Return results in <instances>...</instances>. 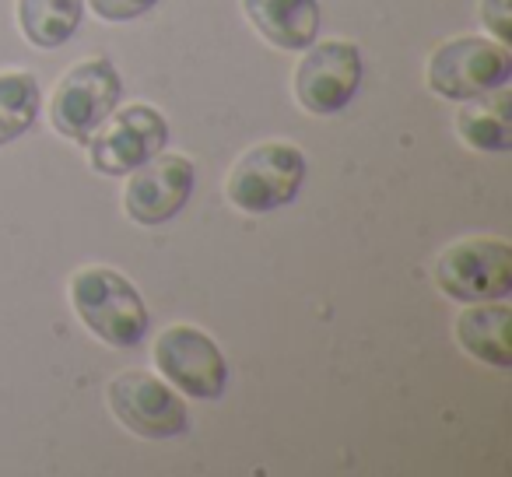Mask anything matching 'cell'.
Instances as JSON below:
<instances>
[{"mask_svg": "<svg viewBox=\"0 0 512 477\" xmlns=\"http://www.w3.org/2000/svg\"><path fill=\"white\" fill-rule=\"evenodd\" d=\"M71 302L78 320L113 348H137L148 337V306L123 274L109 267H88L71 281Z\"/></svg>", "mask_w": 512, "mask_h": 477, "instance_id": "6da1fadb", "label": "cell"}, {"mask_svg": "<svg viewBox=\"0 0 512 477\" xmlns=\"http://www.w3.org/2000/svg\"><path fill=\"white\" fill-rule=\"evenodd\" d=\"M306 183V155L295 144L267 141L235 162L228 176V200L249 214L288 207Z\"/></svg>", "mask_w": 512, "mask_h": 477, "instance_id": "7a4b0ae2", "label": "cell"}, {"mask_svg": "<svg viewBox=\"0 0 512 477\" xmlns=\"http://www.w3.org/2000/svg\"><path fill=\"white\" fill-rule=\"evenodd\" d=\"M512 78V57L502 43L463 36L449 39L428 60V85L449 102H470L505 88Z\"/></svg>", "mask_w": 512, "mask_h": 477, "instance_id": "3957f363", "label": "cell"}, {"mask_svg": "<svg viewBox=\"0 0 512 477\" xmlns=\"http://www.w3.org/2000/svg\"><path fill=\"white\" fill-rule=\"evenodd\" d=\"M123 81L109 60H81L60 78L50 102V120L64 137L78 144H88V137L113 116L120 106Z\"/></svg>", "mask_w": 512, "mask_h": 477, "instance_id": "277c9868", "label": "cell"}, {"mask_svg": "<svg viewBox=\"0 0 512 477\" xmlns=\"http://www.w3.org/2000/svg\"><path fill=\"white\" fill-rule=\"evenodd\" d=\"M435 281L456 302H495L512 292V246L502 239H463L435 264Z\"/></svg>", "mask_w": 512, "mask_h": 477, "instance_id": "5b68a950", "label": "cell"}, {"mask_svg": "<svg viewBox=\"0 0 512 477\" xmlns=\"http://www.w3.org/2000/svg\"><path fill=\"white\" fill-rule=\"evenodd\" d=\"M155 365L193 400H218L228 390V362L214 337L197 327H169L155 341Z\"/></svg>", "mask_w": 512, "mask_h": 477, "instance_id": "8992f818", "label": "cell"}, {"mask_svg": "<svg viewBox=\"0 0 512 477\" xmlns=\"http://www.w3.org/2000/svg\"><path fill=\"white\" fill-rule=\"evenodd\" d=\"M169 144V123L151 106H127L88 137L92 165L106 176H127Z\"/></svg>", "mask_w": 512, "mask_h": 477, "instance_id": "52a82bcc", "label": "cell"}, {"mask_svg": "<svg viewBox=\"0 0 512 477\" xmlns=\"http://www.w3.org/2000/svg\"><path fill=\"white\" fill-rule=\"evenodd\" d=\"M113 414L141 439H176L190 428L179 393L148 372H123L109 383Z\"/></svg>", "mask_w": 512, "mask_h": 477, "instance_id": "ba28073f", "label": "cell"}, {"mask_svg": "<svg viewBox=\"0 0 512 477\" xmlns=\"http://www.w3.org/2000/svg\"><path fill=\"white\" fill-rule=\"evenodd\" d=\"M362 53L355 43H316L295 71V95L313 116H334L362 85Z\"/></svg>", "mask_w": 512, "mask_h": 477, "instance_id": "9c48e42d", "label": "cell"}, {"mask_svg": "<svg viewBox=\"0 0 512 477\" xmlns=\"http://www.w3.org/2000/svg\"><path fill=\"white\" fill-rule=\"evenodd\" d=\"M193 162L176 151H158L155 158H148L144 165H137L134 176L127 183V207L130 221L137 225H165L186 207L193 193Z\"/></svg>", "mask_w": 512, "mask_h": 477, "instance_id": "30bf717a", "label": "cell"}, {"mask_svg": "<svg viewBox=\"0 0 512 477\" xmlns=\"http://www.w3.org/2000/svg\"><path fill=\"white\" fill-rule=\"evenodd\" d=\"M242 11L278 50H309L320 32V0H242Z\"/></svg>", "mask_w": 512, "mask_h": 477, "instance_id": "8fae6325", "label": "cell"}, {"mask_svg": "<svg viewBox=\"0 0 512 477\" xmlns=\"http://www.w3.org/2000/svg\"><path fill=\"white\" fill-rule=\"evenodd\" d=\"M509 330H512V309L502 306V302L498 306L477 302L456 323V334H460V344L467 348V355H474L484 365H495V369H509L512 365Z\"/></svg>", "mask_w": 512, "mask_h": 477, "instance_id": "7c38bea8", "label": "cell"}, {"mask_svg": "<svg viewBox=\"0 0 512 477\" xmlns=\"http://www.w3.org/2000/svg\"><path fill=\"white\" fill-rule=\"evenodd\" d=\"M85 18V0H18V25L32 46H64Z\"/></svg>", "mask_w": 512, "mask_h": 477, "instance_id": "4fadbf2b", "label": "cell"}, {"mask_svg": "<svg viewBox=\"0 0 512 477\" xmlns=\"http://www.w3.org/2000/svg\"><path fill=\"white\" fill-rule=\"evenodd\" d=\"M484 102L470 99L474 106H467L460 113V134L467 144L481 151H509L512 144V127H509V95L502 88H495V99L488 102V95H481Z\"/></svg>", "mask_w": 512, "mask_h": 477, "instance_id": "5bb4252c", "label": "cell"}, {"mask_svg": "<svg viewBox=\"0 0 512 477\" xmlns=\"http://www.w3.org/2000/svg\"><path fill=\"white\" fill-rule=\"evenodd\" d=\"M39 81L32 74H0V144H11L36 123Z\"/></svg>", "mask_w": 512, "mask_h": 477, "instance_id": "9a60e30c", "label": "cell"}, {"mask_svg": "<svg viewBox=\"0 0 512 477\" xmlns=\"http://www.w3.org/2000/svg\"><path fill=\"white\" fill-rule=\"evenodd\" d=\"M88 4L102 22H134V18L148 15L158 0H88Z\"/></svg>", "mask_w": 512, "mask_h": 477, "instance_id": "2e32d148", "label": "cell"}, {"mask_svg": "<svg viewBox=\"0 0 512 477\" xmlns=\"http://www.w3.org/2000/svg\"><path fill=\"white\" fill-rule=\"evenodd\" d=\"M509 0H481V18L491 32H495L498 43H509L512 29H509Z\"/></svg>", "mask_w": 512, "mask_h": 477, "instance_id": "e0dca14e", "label": "cell"}]
</instances>
